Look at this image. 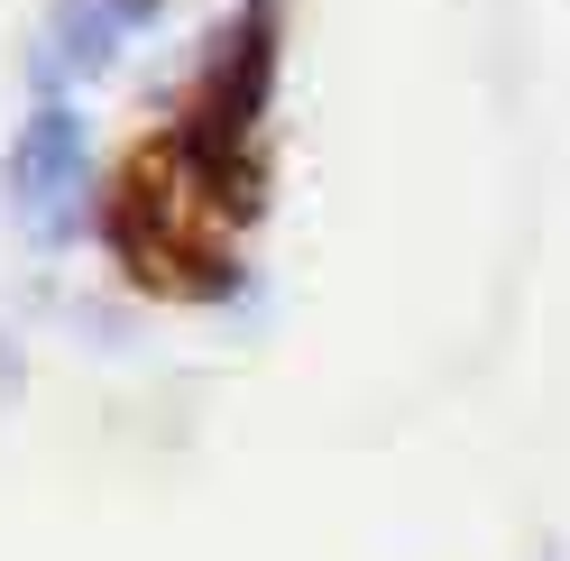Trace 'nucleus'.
Wrapping results in <instances>:
<instances>
[{
	"label": "nucleus",
	"instance_id": "1",
	"mask_svg": "<svg viewBox=\"0 0 570 561\" xmlns=\"http://www.w3.org/2000/svg\"><path fill=\"white\" fill-rule=\"evenodd\" d=\"M10 194H19V213L38 222L47 239L75 222V194H83V120L65 111V101H47V111H28V120H19Z\"/></svg>",
	"mask_w": 570,
	"mask_h": 561
},
{
	"label": "nucleus",
	"instance_id": "2",
	"mask_svg": "<svg viewBox=\"0 0 570 561\" xmlns=\"http://www.w3.org/2000/svg\"><path fill=\"white\" fill-rule=\"evenodd\" d=\"M138 10H148V0H56L47 47H38V75H47V83H65V75H101V65L120 56V38H129Z\"/></svg>",
	"mask_w": 570,
	"mask_h": 561
}]
</instances>
